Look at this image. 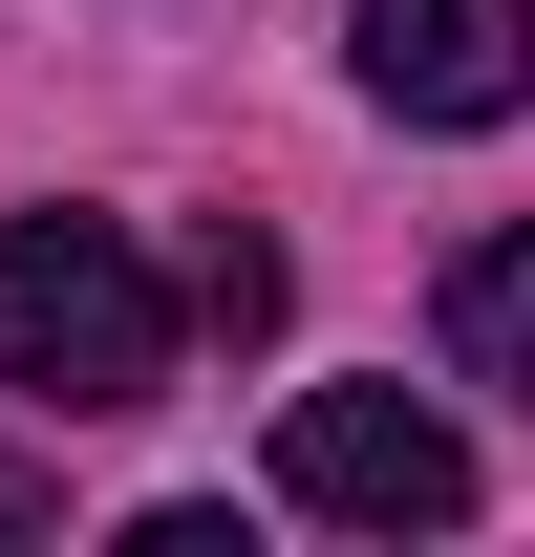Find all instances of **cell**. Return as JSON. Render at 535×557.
<instances>
[{
  "label": "cell",
  "instance_id": "obj_1",
  "mask_svg": "<svg viewBox=\"0 0 535 557\" xmlns=\"http://www.w3.org/2000/svg\"><path fill=\"white\" fill-rule=\"evenodd\" d=\"M0 386H43V408H150L172 386V278L108 236V214H0Z\"/></svg>",
  "mask_w": 535,
  "mask_h": 557
},
{
  "label": "cell",
  "instance_id": "obj_2",
  "mask_svg": "<svg viewBox=\"0 0 535 557\" xmlns=\"http://www.w3.org/2000/svg\"><path fill=\"white\" fill-rule=\"evenodd\" d=\"M278 515H322V536H450L471 515V429L407 408V386H300L278 408Z\"/></svg>",
  "mask_w": 535,
  "mask_h": 557
},
{
  "label": "cell",
  "instance_id": "obj_3",
  "mask_svg": "<svg viewBox=\"0 0 535 557\" xmlns=\"http://www.w3.org/2000/svg\"><path fill=\"white\" fill-rule=\"evenodd\" d=\"M343 65L407 129H514L535 108V0H343Z\"/></svg>",
  "mask_w": 535,
  "mask_h": 557
},
{
  "label": "cell",
  "instance_id": "obj_4",
  "mask_svg": "<svg viewBox=\"0 0 535 557\" xmlns=\"http://www.w3.org/2000/svg\"><path fill=\"white\" fill-rule=\"evenodd\" d=\"M450 386H514V408H535V214L450 258Z\"/></svg>",
  "mask_w": 535,
  "mask_h": 557
},
{
  "label": "cell",
  "instance_id": "obj_5",
  "mask_svg": "<svg viewBox=\"0 0 535 557\" xmlns=\"http://www.w3.org/2000/svg\"><path fill=\"white\" fill-rule=\"evenodd\" d=\"M194 322H214V344H258V322H278V236L214 214V236H194Z\"/></svg>",
  "mask_w": 535,
  "mask_h": 557
},
{
  "label": "cell",
  "instance_id": "obj_6",
  "mask_svg": "<svg viewBox=\"0 0 535 557\" xmlns=\"http://www.w3.org/2000/svg\"><path fill=\"white\" fill-rule=\"evenodd\" d=\"M43 515H65V472H43V450H0V536H43Z\"/></svg>",
  "mask_w": 535,
  "mask_h": 557
}]
</instances>
